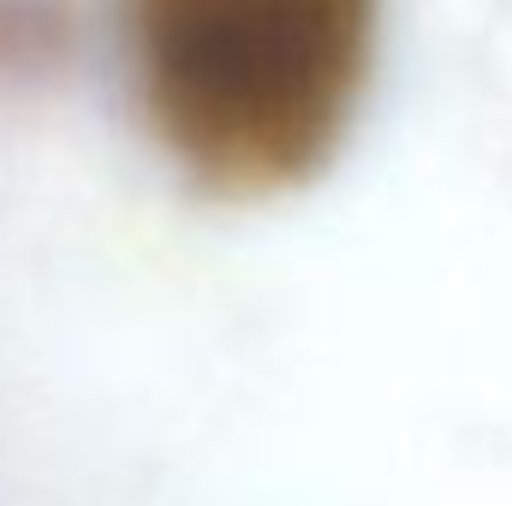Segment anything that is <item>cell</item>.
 <instances>
[{"mask_svg":"<svg viewBox=\"0 0 512 506\" xmlns=\"http://www.w3.org/2000/svg\"><path fill=\"white\" fill-rule=\"evenodd\" d=\"M376 54L382 0H120L131 114L215 203L310 185L358 126Z\"/></svg>","mask_w":512,"mask_h":506,"instance_id":"obj_1","label":"cell"}]
</instances>
